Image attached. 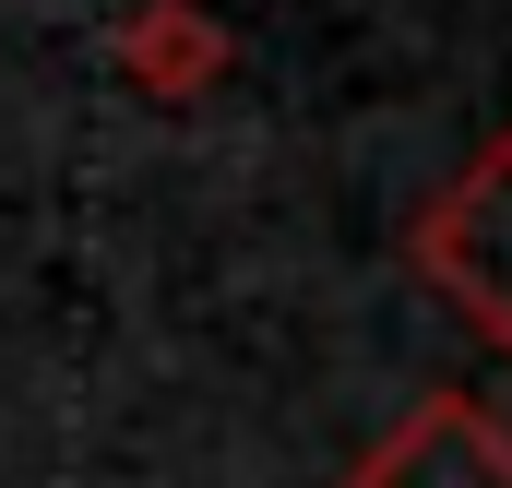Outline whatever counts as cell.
<instances>
[{
	"mask_svg": "<svg viewBox=\"0 0 512 488\" xmlns=\"http://www.w3.org/2000/svg\"><path fill=\"white\" fill-rule=\"evenodd\" d=\"M405 262H417L429 298H453V322H465L489 358H512V120L417 203Z\"/></svg>",
	"mask_w": 512,
	"mask_h": 488,
	"instance_id": "6da1fadb",
	"label": "cell"
},
{
	"mask_svg": "<svg viewBox=\"0 0 512 488\" xmlns=\"http://www.w3.org/2000/svg\"><path fill=\"white\" fill-rule=\"evenodd\" d=\"M334 488H512V417L477 393H417Z\"/></svg>",
	"mask_w": 512,
	"mask_h": 488,
	"instance_id": "7a4b0ae2",
	"label": "cell"
},
{
	"mask_svg": "<svg viewBox=\"0 0 512 488\" xmlns=\"http://www.w3.org/2000/svg\"><path fill=\"white\" fill-rule=\"evenodd\" d=\"M227 60H239V36H227V12H215V0H143V12L120 24V72L143 84V96H167V108H179V96H203Z\"/></svg>",
	"mask_w": 512,
	"mask_h": 488,
	"instance_id": "3957f363",
	"label": "cell"
}]
</instances>
